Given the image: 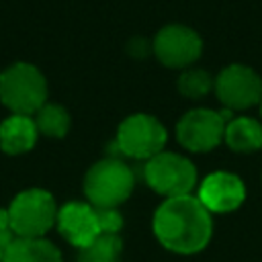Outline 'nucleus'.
Here are the masks:
<instances>
[{"mask_svg": "<svg viewBox=\"0 0 262 262\" xmlns=\"http://www.w3.org/2000/svg\"><path fill=\"white\" fill-rule=\"evenodd\" d=\"M166 139H168V133L156 117L137 113L127 117L119 125L115 143L123 156H129L135 160H151L164 149Z\"/></svg>", "mask_w": 262, "mask_h": 262, "instance_id": "423d86ee", "label": "nucleus"}, {"mask_svg": "<svg viewBox=\"0 0 262 262\" xmlns=\"http://www.w3.org/2000/svg\"><path fill=\"white\" fill-rule=\"evenodd\" d=\"M12 239H14V233H12L10 229L0 231V262L6 260V252H8L10 244H12Z\"/></svg>", "mask_w": 262, "mask_h": 262, "instance_id": "6ab92c4d", "label": "nucleus"}, {"mask_svg": "<svg viewBox=\"0 0 262 262\" xmlns=\"http://www.w3.org/2000/svg\"><path fill=\"white\" fill-rule=\"evenodd\" d=\"M145 180L149 188L166 199L190 194L196 184V168L194 164L178 154L160 151L145 164Z\"/></svg>", "mask_w": 262, "mask_h": 262, "instance_id": "39448f33", "label": "nucleus"}, {"mask_svg": "<svg viewBox=\"0 0 262 262\" xmlns=\"http://www.w3.org/2000/svg\"><path fill=\"white\" fill-rule=\"evenodd\" d=\"M225 143L239 154H250L262 147V125L250 117H237L225 125Z\"/></svg>", "mask_w": 262, "mask_h": 262, "instance_id": "4468645a", "label": "nucleus"}, {"mask_svg": "<svg viewBox=\"0 0 262 262\" xmlns=\"http://www.w3.org/2000/svg\"><path fill=\"white\" fill-rule=\"evenodd\" d=\"M213 88V80L205 70H186L178 78V90L186 98H203Z\"/></svg>", "mask_w": 262, "mask_h": 262, "instance_id": "f3484780", "label": "nucleus"}, {"mask_svg": "<svg viewBox=\"0 0 262 262\" xmlns=\"http://www.w3.org/2000/svg\"><path fill=\"white\" fill-rule=\"evenodd\" d=\"M8 217L10 229L16 237H41L57 221L55 201L47 190H25L12 201Z\"/></svg>", "mask_w": 262, "mask_h": 262, "instance_id": "20e7f679", "label": "nucleus"}, {"mask_svg": "<svg viewBox=\"0 0 262 262\" xmlns=\"http://www.w3.org/2000/svg\"><path fill=\"white\" fill-rule=\"evenodd\" d=\"M246 199L244 182L231 172L209 174L199 188V201L209 213H229L235 211Z\"/></svg>", "mask_w": 262, "mask_h": 262, "instance_id": "9d476101", "label": "nucleus"}, {"mask_svg": "<svg viewBox=\"0 0 262 262\" xmlns=\"http://www.w3.org/2000/svg\"><path fill=\"white\" fill-rule=\"evenodd\" d=\"M37 125L29 115H12L0 125V145L6 154H23L35 145Z\"/></svg>", "mask_w": 262, "mask_h": 262, "instance_id": "f8f14e48", "label": "nucleus"}, {"mask_svg": "<svg viewBox=\"0 0 262 262\" xmlns=\"http://www.w3.org/2000/svg\"><path fill=\"white\" fill-rule=\"evenodd\" d=\"M225 125L223 115L209 108H194L178 121L176 135L188 151H209L221 143Z\"/></svg>", "mask_w": 262, "mask_h": 262, "instance_id": "6e6552de", "label": "nucleus"}, {"mask_svg": "<svg viewBox=\"0 0 262 262\" xmlns=\"http://www.w3.org/2000/svg\"><path fill=\"white\" fill-rule=\"evenodd\" d=\"M123 242L119 235L100 233L90 246L80 250L78 262H121Z\"/></svg>", "mask_w": 262, "mask_h": 262, "instance_id": "2eb2a0df", "label": "nucleus"}, {"mask_svg": "<svg viewBox=\"0 0 262 262\" xmlns=\"http://www.w3.org/2000/svg\"><path fill=\"white\" fill-rule=\"evenodd\" d=\"M201 51L199 33L184 25H168L154 39V53L168 68H186L199 59Z\"/></svg>", "mask_w": 262, "mask_h": 262, "instance_id": "1a4fd4ad", "label": "nucleus"}, {"mask_svg": "<svg viewBox=\"0 0 262 262\" xmlns=\"http://www.w3.org/2000/svg\"><path fill=\"white\" fill-rule=\"evenodd\" d=\"M35 125H37V131L49 137H63L70 129V115L59 104H43L37 111Z\"/></svg>", "mask_w": 262, "mask_h": 262, "instance_id": "dca6fc26", "label": "nucleus"}, {"mask_svg": "<svg viewBox=\"0 0 262 262\" xmlns=\"http://www.w3.org/2000/svg\"><path fill=\"white\" fill-rule=\"evenodd\" d=\"M4 229H10V217H8L6 209H0V231H4Z\"/></svg>", "mask_w": 262, "mask_h": 262, "instance_id": "412c9836", "label": "nucleus"}, {"mask_svg": "<svg viewBox=\"0 0 262 262\" xmlns=\"http://www.w3.org/2000/svg\"><path fill=\"white\" fill-rule=\"evenodd\" d=\"M0 98L14 115H33L45 104L47 82L35 66L14 63L0 74Z\"/></svg>", "mask_w": 262, "mask_h": 262, "instance_id": "7ed1b4c3", "label": "nucleus"}, {"mask_svg": "<svg viewBox=\"0 0 262 262\" xmlns=\"http://www.w3.org/2000/svg\"><path fill=\"white\" fill-rule=\"evenodd\" d=\"M260 111H262V100H260Z\"/></svg>", "mask_w": 262, "mask_h": 262, "instance_id": "4be33fe9", "label": "nucleus"}, {"mask_svg": "<svg viewBox=\"0 0 262 262\" xmlns=\"http://www.w3.org/2000/svg\"><path fill=\"white\" fill-rule=\"evenodd\" d=\"M129 49H131V53H133L135 57H143V53H145V43H143V39H133L131 45H129Z\"/></svg>", "mask_w": 262, "mask_h": 262, "instance_id": "aec40b11", "label": "nucleus"}, {"mask_svg": "<svg viewBox=\"0 0 262 262\" xmlns=\"http://www.w3.org/2000/svg\"><path fill=\"white\" fill-rule=\"evenodd\" d=\"M4 262H61V254L43 237H14Z\"/></svg>", "mask_w": 262, "mask_h": 262, "instance_id": "ddd939ff", "label": "nucleus"}, {"mask_svg": "<svg viewBox=\"0 0 262 262\" xmlns=\"http://www.w3.org/2000/svg\"><path fill=\"white\" fill-rule=\"evenodd\" d=\"M217 98L233 111H244L262 100V80L248 66H227L215 80Z\"/></svg>", "mask_w": 262, "mask_h": 262, "instance_id": "0eeeda50", "label": "nucleus"}, {"mask_svg": "<svg viewBox=\"0 0 262 262\" xmlns=\"http://www.w3.org/2000/svg\"><path fill=\"white\" fill-rule=\"evenodd\" d=\"M133 172L119 158L96 162L84 178V192L92 207H117L133 192Z\"/></svg>", "mask_w": 262, "mask_h": 262, "instance_id": "f03ea898", "label": "nucleus"}, {"mask_svg": "<svg viewBox=\"0 0 262 262\" xmlns=\"http://www.w3.org/2000/svg\"><path fill=\"white\" fill-rule=\"evenodd\" d=\"M96 209V219L100 233L106 235H117L123 227V215L117 211V207H94Z\"/></svg>", "mask_w": 262, "mask_h": 262, "instance_id": "a211bd4d", "label": "nucleus"}, {"mask_svg": "<svg viewBox=\"0 0 262 262\" xmlns=\"http://www.w3.org/2000/svg\"><path fill=\"white\" fill-rule=\"evenodd\" d=\"M158 242L174 254H196L213 235V219L199 196L184 194L166 199L154 215Z\"/></svg>", "mask_w": 262, "mask_h": 262, "instance_id": "f257e3e1", "label": "nucleus"}, {"mask_svg": "<svg viewBox=\"0 0 262 262\" xmlns=\"http://www.w3.org/2000/svg\"><path fill=\"white\" fill-rule=\"evenodd\" d=\"M57 227L61 235L78 246L80 250L90 246L98 235V219H96V209L92 205L84 203H68L57 211Z\"/></svg>", "mask_w": 262, "mask_h": 262, "instance_id": "9b49d317", "label": "nucleus"}]
</instances>
